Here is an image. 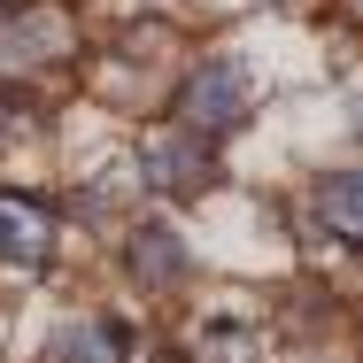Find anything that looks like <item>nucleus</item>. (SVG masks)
Here are the masks:
<instances>
[{
    "mask_svg": "<svg viewBox=\"0 0 363 363\" xmlns=\"http://www.w3.org/2000/svg\"><path fill=\"white\" fill-rule=\"evenodd\" d=\"M170 108H178V132L217 140V132H232L247 116V70L240 62H201V70H186V85H178Z\"/></svg>",
    "mask_w": 363,
    "mask_h": 363,
    "instance_id": "f257e3e1",
    "label": "nucleus"
},
{
    "mask_svg": "<svg viewBox=\"0 0 363 363\" xmlns=\"http://www.w3.org/2000/svg\"><path fill=\"white\" fill-rule=\"evenodd\" d=\"M140 178L155 194H209L217 186V155H209V140L178 132V124H155L140 140Z\"/></svg>",
    "mask_w": 363,
    "mask_h": 363,
    "instance_id": "f03ea898",
    "label": "nucleus"
},
{
    "mask_svg": "<svg viewBox=\"0 0 363 363\" xmlns=\"http://www.w3.org/2000/svg\"><path fill=\"white\" fill-rule=\"evenodd\" d=\"M47 255H55V209L31 194H0V263L39 271Z\"/></svg>",
    "mask_w": 363,
    "mask_h": 363,
    "instance_id": "7ed1b4c3",
    "label": "nucleus"
},
{
    "mask_svg": "<svg viewBox=\"0 0 363 363\" xmlns=\"http://www.w3.org/2000/svg\"><path fill=\"white\" fill-rule=\"evenodd\" d=\"M124 271H132L140 286H178V279H186V240H178L170 224H140L132 247H124Z\"/></svg>",
    "mask_w": 363,
    "mask_h": 363,
    "instance_id": "20e7f679",
    "label": "nucleus"
},
{
    "mask_svg": "<svg viewBox=\"0 0 363 363\" xmlns=\"http://www.w3.org/2000/svg\"><path fill=\"white\" fill-rule=\"evenodd\" d=\"M317 217L333 224L340 240H363V170H333V178H317Z\"/></svg>",
    "mask_w": 363,
    "mask_h": 363,
    "instance_id": "39448f33",
    "label": "nucleus"
},
{
    "mask_svg": "<svg viewBox=\"0 0 363 363\" xmlns=\"http://www.w3.org/2000/svg\"><path fill=\"white\" fill-rule=\"evenodd\" d=\"M116 356H124V325H108V317L55 340V363H116Z\"/></svg>",
    "mask_w": 363,
    "mask_h": 363,
    "instance_id": "423d86ee",
    "label": "nucleus"
},
{
    "mask_svg": "<svg viewBox=\"0 0 363 363\" xmlns=\"http://www.w3.org/2000/svg\"><path fill=\"white\" fill-rule=\"evenodd\" d=\"M209 363H263L255 325H232V317H217V325H209Z\"/></svg>",
    "mask_w": 363,
    "mask_h": 363,
    "instance_id": "0eeeda50",
    "label": "nucleus"
},
{
    "mask_svg": "<svg viewBox=\"0 0 363 363\" xmlns=\"http://www.w3.org/2000/svg\"><path fill=\"white\" fill-rule=\"evenodd\" d=\"M8 124H16V93L0 85V132H8Z\"/></svg>",
    "mask_w": 363,
    "mask_h": 363,
    "instance_id": "6e6552de",
    "label": "nucleus"
},
{
    "mask_svg": "<svg viewBox=\"0 0 363 363\" xmlns=\"http://www.w3.org/2000/svg\"><path fill=\"white\" fill-rule=\"evenodd\" d=\"M348 8H356V16H363V0H348Z\"/></svg>",
    "mask_w": 363,
    "mask_h": 363,
    "instance_id": "1a4fd4ad",
    "label": "nucleus"
},
{
    "mask_svg": "<svg viewBox=\"0 0 363 363\" xmlns=\"http://www.w3.org/2000/svg\"><path fill=\"white\" fill-rule=\"evenodd\" d=\"M0 16H8V0H0Z\"/></svg>",
    "mask_w": 363,
    "mask_h": 363,
    "instance_id": "9d476101",
    "label": "nucleus"
}]
</instances>
